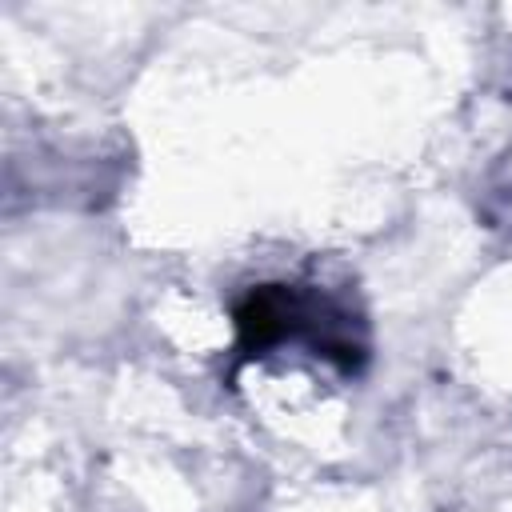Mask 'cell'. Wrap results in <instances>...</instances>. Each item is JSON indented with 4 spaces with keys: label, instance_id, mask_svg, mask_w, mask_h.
Masks as SVG:
<instances>
[{
    "label": "cell",
    "instance_id": "6da1fadb",
    "mask_svg": "<svg viewBox=\"0 0 512 512\" xmlns=\"http://www.w3.org/2000/svg\"><path fill=\"white\" fill-rule=\"evenodd\" d=\"M232 320L240 356H264L268 348L304 336L316 356L332 360L340 372H356L364 364V340L352 336L348 312L316 292H300L292 284H260L236 304Z\"/></svg>",
    "mask_w": 512,
    "mask_h": 512
}]
</instances>
